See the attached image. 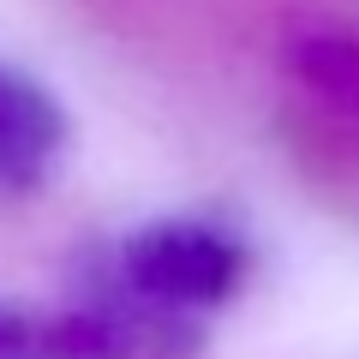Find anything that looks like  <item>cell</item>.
Instances as JSON below:
<instances>
[{
	"label": "cell",
	"instance_id": "obj_1",
	"mask_svg": "<svg viewBox=\"0 0 359 359\" xmlns=\"http://www.w3.org/2000/svg\"><path fill=\"white\" fill-rule=\"evenodd\" d=\"M60 138V108L0 60V174H30Z\"/></svg>",
	"mask_w": 359,
	"mask_h": 359
}]
</instances>
